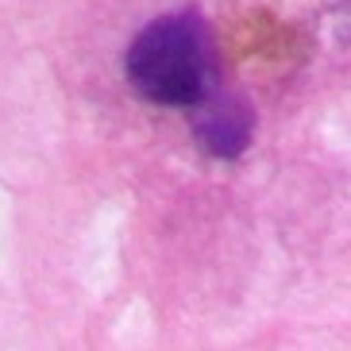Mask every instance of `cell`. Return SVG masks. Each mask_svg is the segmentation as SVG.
Wrapping results in <instances>:
<instances>
[{"mask_svg": "<svg viewBox=\"0 0 351 351\" xmlns=\"http://www.w3.org/2000/svg\"><path fill=\"white\" fill-rule=\"evenodd\" d=\"M135 93L166 108H197L217 89L213 32L197 12H174L151 20L135 35L124 58Z\"/></svg>", "mask_w": 351, "mask_h": 351, "instance_id": "cell-1", "label": "cell"}, {"mask_svg": "<svg viewBox=\"0 0 351 351\" xmlns=\"http://www.w3.org/2000/svg\"><path fill=\"white\" fill-rule=\"evenodd\" d=\"M251 124L255 116L236 93L213 89L205 101L193 108V135L201 151H208L213 158H239L251 143Z\"/></svg>", "mask_w": 351, "mask_h": 351, "instance_id": "cell-2", "label": "cell"}]
</instances>
